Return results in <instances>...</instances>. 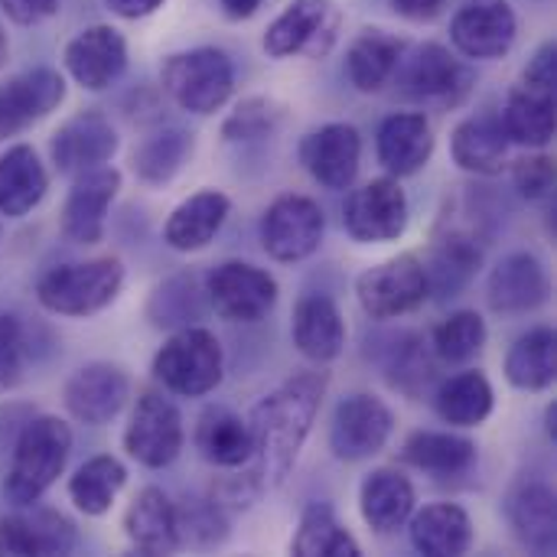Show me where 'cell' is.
<instances>
[{
	"label": "cell",
	"instance_id": "1",
	"mask_svg": "<svg viewBox=\"0 0 557 557\" xmlns=\"http://www.w3.org/2000/svg\"><path fill=\"white\" fill-rule=\"evenodd\" d=\"M326 395V372H300L251 411L248 431L258 454V476L264 486H284L290 476L304 441L310 437L313 418Z\"/></svg>",
	"mask_w": 557,
	"mask_h": 557
},
{
	"label": "cell",
	"instance_id": "2",
	"mask_svg": "<svg viewBox=\"0 0 557 557\" xmlns=\"http://www.w3.org/2000/svg\"><path fill=\"white\" fill-rule=\"evenodd\" d=\"M72 454V431L59 418H36L16 441L7 473V496L13 506H33L65 470Z\"/></svg>",
	"mask_w": 557,
	"mask_h": 557
},
{
	"label": "cell",
	"instance_id": "3",
	"mask_svg": "<svg viewBox=\"0 0 557 557\" xmlns=\"http://www.w3.org/2000/svg\"><path fill=\"white\" fill-rule=\"evenodd\" d=\"M124 287V264L117 258H95L52 268L39 277L36 297L49 313L91 317L104 310Z\"/></svg>",
	"mask_w": 557,
	"mask_h": 557
},
{
	"label": "cell",
	"instance_id": "4",
	"mask_svg": "<svg viewBox=\"0 0 557 557\" xmlns=\"http://www.w3.org/2000/svg\"><path fill=\"white\" fill-rule=\"evenodd\" d=\"M166 95L193 114H215L235 91V69L222 49H189L163 62Z\"/></svg>",
	"mask_w": 557,
	"mask_h": 557
},
{
	"label": "cell",
	"instance_id": "5",
	"mask_svg": "<svg viewBox=\"0 0 557 557\" xmlns=\"http://www.w3.org/2000/svg\"><path fill=\"white\" fill-rule=\"evenodd\" d=\"M153 375L183 398H202L222 382V346L202 326H183L153 356Z\"/></svg>",
	"mask_w": 557,
	"mask_h": 557
},
{
	"label": "cell",
	"instance_id": "6",
	"mask_svg": "<svg viewBox=\"0 0 557 557\" xmlns=\"http://www.w3.org/2000/svg\"><path fill=\"white\" fill-rule=\"evenodd\" d=\"M343 26V10L333 0H290L264 33V52L274 59L307 55L323 59Z\"/></svg>",
	"mask_w": 557,
	"mask_h": 557
},
{
	"label": "cell",
	"instance_id": "7",
	"mask_svg": "<svg viewBox=\"0 0 557 557\" xmlns=\"http://www.w3.org/2000/svg\"><path fill=\"white\" fill-rule=\"evenodd\" d=\"M356 297L372 320H395L414 313L428 297V274L414 255H398L359 274Z\"/></svg>",
	"mask_w": 557,
	"mask_h": 557
},
{
	"label": "cell",
	"instance_id": "8",
	"mask_svg": "<svg viewBox=\"0 0 557 557\" xmlns=\"http://www.w3.org/2000/svg\"><path fill=\"white\" fill-rule=\"evenodd\" d=\"M206 297L222 320L258 323L277 300V281L248 261H225L209 274Z\"/></svg>",
	"mask_w": 557,
	"mask_h": 557
},
{
	"label": "cell",
	"instance_id": "9",
	"mask_svg": "<svg viewBox=\"0 0 557 557\" xmlns=\"http://www.w3.org/2000/svg\"><path fill=\"white\" fill-rule=\"evenodd\" d=\"M124 450L147 470L170 467L183 450V418L176 405L157 392H144L124 431Z\"/></svg>",
	"mask_w": 557,
	"mask_h": 557
},
{
	"label": "cell",
	"instance_id": "10",
	"mask_svg": "<svg viewBox=\"0 0 557 557\" xmlns=\"http://www.w3.org/2000/svg\"><path fill=\"white\" fill-rule=\"evenodd\" d=\"M323 209L307 196H281L268 206L261 219V245L274 261H304L323 242Z\"/></svg>",
	"mask_w": 557,
	"mask_h": 557
},
{
	"label": "cell",
	"instance_id": "11",
	"mask_svg": "<svg viewBox=\"0 0 557 557\" xmlns=\"http://www.w3.org/2000/svg\"><path fill=\"white\" fill-rule=\"evenodd\" d=\"M343 225L362 245H382L401 238L408 228V196L398 186V180L382 176L352 189V196L346 199Z\"/></svg>",
	"mask_w": 557,
	"mask_h": 557
},
{
	"label": "cell",
	"instance_id": "12",
	"mask_svg": "<svg viewBox=\"0 0 557 557\" xmlns=\"http://www.w3.org/2000/svg\"><path fill=\"white\" fill-rule=\"evenodd\" d=\"M395 431L392 408L375 395H349L339 401L330 424V447L339 460L359 463L385 450Z\"/></svg>",
	"mask_w": 557,
	"mask_h": 557
},
{
	"label": "cell",
	"instance_id": "13",
	"mask_svg": "<svg viewBox=\"0 0 557 557\" xmlns=\"http://www.w3.org/2000/svg\"><path fill=\"white\" fill-rule=\"evenodd\" d=\"M401 85H405V95H411L414 101L454 108L470 95L473 72L460 59H454L450 49H444L441 42H428L405 65Z\"/></svg>",
	"mask_w": 557,
	"mask_h": 557
},
{
	"label": "cell",
	"instance_id": "14",
	"mask_svg": "<svg viewBox=\"0 0 557 557\" xmlns=\"http://www.w3.org/2000/svg\"><path fill=\"white\" fill-rule=\"evenodd\" d=\"M131 382L111 362H88L65 382V408L75 421L101 428L111 424L127 405Z\"/></svg>",
	"mask_w": 557,
	"mask_h": 557
},
{
	"label": "cell",
	"instance_id": "15",
	"mask_svg": "<svg viewBox=\"0 0 557 557\" xmlns=\"http://www.w3.org/2000/svg\"><path fill=\"white\" fill-rule=\"evenodd\" d=\"M516 33H519V20L506 0H473L450 23L454 46L470 59L506 55L516 42Z\"/></svg>",
	"mask_w": 557,
	"mask_h": 557
},
{
	"label": "cell",
	"instance_id": "16",
	"mask_svg": "<svg viewBox=\"0 0 557 557\" xmlns=\"http://www.w3.org/2000/svg\"><path fill=\"white\" fill-rule=\"evenodd\" d=\"M121 189V173L95 166L78 173L62 206V235L75 245H95L104 235V215Z\"/></svg>",
	"mask_w": 557,
	"mask_h": 557
},
{
	"label": "cell",
	"instance_id": "17",
	"mask_svg": "<svg viewBox=\"0 0 557 557\" xmlns=\"http://www.w3.org/2000/svg\"><path fill=\"white\" fill-rule=\"evenodd\" d=\"M65 98V82L52 69H29L0 85V140L42 121Z\"/></svg>",
	"mask_w": 557,
	"mask_h": 557
},
{
	"label": "cell",
	"instance_id": "18",
	"mask_svg": "<svg viewBox=\"0 0 557 557\" xmlns=\"http://www.w3.org/2000/svg\"><path fill=\"white\" fill-rule=\"evenodd\" d=\"M117 153V131L101 111H82L69 117L52 137V163L59 173L78 176L104 166Z\"/></svg>",
	"mask_w": 557,
	"mask_h": 557
},
{
	"label": "cell",
	"instance_id": "19",
	"mask_svg": "<svg viewBox=\"0 0 557 557\" xmlns=\"http://www.w3.org/2000/svg\"><path fill=\"white\" fill-rule=\"evenodd\" d=\"M362 160V140L352 124H326L304 137L300 163L326 189H349Z\"/></svg>",
	"mask_w": 557,
	"mask_h": 557
},
{
	"label": "cell",
	"instance_id": "20",
	"mask_svg": "<svg viewBox=\"0 0 557 557\" xmlns=\"http://www.w3.org/2000/svg\"><path fill=\"white\" fill-rule=\"evenodd\" d=\"M124 65H127V42L114 26L104 23L88 26L65 46V69L88 91H101L111 82H117Z\"/></svg>",
	"mask_w": 557,
	"mask_h": 557
},
{
	"label": "cell",
	"instance_id": "21",
	"mask_svg": "<svg viewBox=\"0 0 557 557\" xmlns=\"http://www.w3.org/2000/svg\"><path fill=\"white\" fill-rule=\"evenodd\" d=\"M548 294H552L548 271L529 251L506 255L493 268L490 287H486L490 307L496 313H529V310H539L548 300Z\"/></svg>",
	"mask_w": 557,
	"mask_h": 557
},
{
	"label": "cell",
	"instance_id": "22",
	"mask_svg": "<svg viewBox=\"0 0 557 557\" xmlns=\"http://www.w3.org/2000/svg\"><path fill=\"white\" fill-rule=\"evenodd\" d=\"M124 532L140 555H173L183 548L180 509L157 486H147L134 496L124 516Z\"/></svg>",
	"mask_w": 557,
	"mask_h": 557
},
{
	"label": "cell",
	"instance_id": "23",
	"mask_svg": "<svg viewBox=\"0 0 557 557\" xmlns=\"http://www.w3.org/2000/svg\"><path fill=\"white\" fill-rule=\"evenodd\" d=\"M506 516L516 532V539L532 548L535 555H555L557 552V509L555 493L542 480H525L512 486L506 499Z\"/></svg>",
	"mask_w": 557,
	"mask_h": 557
},
{
	"label": "cell",
	"instance_id": "24",
	"mask_svg": "<svg viewBox=\"0 0 557 557\" xmlns=\"http://www.w3.org/2000/svg\"><path fill=\"white\" fill-rule=\"evenodd\" d=\"M434 153V131L421 111H401L379 127V163L392 176H414Z\"/></svg>",
	"mask_w": 557,
	"mask_h": 557
},
{
	"label": "cell",
	"instance_id": "25",
	"mask_svg": "<svg viewBox=\"0 0 557 557\" xmlns=\"http://www.w3.org/2000/svg\"><path fill=\"white\" fill-rule=\"evenodd\" d=\"M512 140L503 127L499 114H476L457 124L450 137V153L460 170L476 173V176H496L509 163Z\"/></svg>",
	"mask_w": 557,
	"mask_h": 557
},
{
	"label": "cell",
	"instance_id": "26",
	"mask_svg": "<svg viewBox=\"0 0 557 557\" xmlns=\"http://www.w3.org/2000/svg\"><path fill=\"white\" fill-rule=\"evenodd\" d=\"M294 346L317 366L343 356L346 323L339 307L326 294H307L294 310Z\"/></svg>",
	"mask_w": 557,
	"mask_h": 557
},
{
	"label": "cell",
	"instance_id": "27",
	"mask_svg": "<svg viewBox=\"0 0 557 557\" xmlns=\"http://www.w3.org/2000/svg\"><path fill=\"white\" fill-rule=\"evenodd\" d=\"M228 209H232V202H228L225 193L202 189V193L183 199L170 212V219L163 225V242L173 251H199L219 235V228L228 219Z\"/></svg>",
	"mask_w": 557,
	"mask_h": 557
},
{
	"label": "cell",
	"instance_id": "28",
	"mask_svg": "<svg viewBox=\"0 0 557 557\" xmlns=\"http://www.w3.org/2000/svg\"><path fill=\"white\" fill-rule=\"evenodd\" d=\"M499 117L512 144L532 150L548 147L555 140V88H539L529 82L516 85Z\"/></svg>",
	"mask_w": 557,
	"mask_h": 557
},
{
	"label": "cell",
	"instance_id": "29",
	"mask_svg": "<svg viewBox=\"0 0 557 557\" xmlns=\"http://www.w3.org/2000/svg\"><path fill=\"white\" fill-rule=\"evenodd\" d=\"M414 486L398 470H375L359 493L362 519L372 532L392 535L414 516Z\"/></svg>",
	"mask_w": 557,
	"mask_h": 557
},
{
	"label": "cell",
	"instance_id": "30",
	"mask_svg": "<svg viewBox=\"0 0 557 557\" xmlns=\"http://www.w3.org/2000/svg\"><path fill=\"white\" fill-rule=\"evenodd\" d=\"M411 545L418 555L460 557L473 545V522L454 503H434L411 519Z\"/></svg>",
	"mask_w": 557,
	"mask_h": 557
},
{
	"label": "cell",
	"instance_id": "31",
	"mask_svg": "<svg viewBox=\"0 0 557 557\" xmlns=\"http://www.w3.org/2000/svg\"><path fill=\"white\" fill-rule=\"evenodd\" d=\"M49 176L33 147L16 144L0 157V215L20 219L42 202Z\"/></svg>",
	"mask_w": 557,
	"mask_h": 557
},
{
	"label": "cell",
	"instance_id": "32",
	"mask_svg": "<svg viewBox=\"0 0 557 557\" xmlns=\"http://www.w3.org/2000/svg\"><path fill=\"white\" fill-rule=\"evenodd\" d=\"M401 55H405V39L385 29H362L346 55L349 82L359 91H382L392 82V75L401 69Z\"/></svg>",
	"mask_w": 557,
	"mask_h": 557
},
{
	"label": "cell",
	"instance_id": "33",
	"mask_svg": "<svg viewBox=\"0 0 557 557\" xmlns=\"http://www.w3.org/2000/svg\"><path fill=\"white\" fill-rule=\"evenodd\" d=\"M199 454L222 470H238L255 457V441L248 424L228 408H209L196 424Z\"/></svg>",
	"mask_w": 557,
	"mask_h": 557
},
{
	"label": "cell",
	"instance_id": "34",
	"mask_svg": "<svg viewBox=\"0 0 557 557\" xmlns=\"http://www.w3.org/2000/svg\"><path fill=\"white\" fill-rule=\"evenodd\" d=\"M483 264V251L470 235L450 232L447 238H441L431 251V261L424 264L428 274V290L437 297H457L480 271Z\"/></svg>",
	"mask_w": 557,
	"mask_h": 557
},
{
	"label": "cell",
	"instance_id": "35",
	"mask_svg": "<svg viewBox=\"0 0 557 557\" xmlns=\"http://www.w3.org/2000/svg\"><path fill=\"white\" fill-rule=\"evenodd\" d=\"M401 460L434 476H463L476 463V444L457 434L418 431L405 441Z\"/></svg>",
	"mask_w": 557,
	"mask_h": 557
},
{
	"label": "cell",
	"instance_id": "36",
	"mask_svg": "<svg viewBox=\"0 0 557 557\" xmlns=\"http://www.w3.org/2000/svg\"><path fill=\"white\" fill-rule=\"evenodd\" d=\"M557 343L555 330L539 326L529 330L506 356V379L522 392H545L555 385Z\"/></svg>",
	"mask_w": 557,
	"mask_h": 557
},
{
	"label": "cell",
	"instance_id": "37",
	"mask_svg": "<svg viewBox=\"0 0 557 557\" xmlns=\"http://www.w3.org/2000/svg\"><path fill=\"white\" fill-rule=\"evenodd\" d=\"M493 405H496V395H493V385L483 372L470 369V372H460L454 379H447L437 395H434V408L437 414L454 424V428H476L483 424L490 414H493Z\"/></svg>",
	"mask_w": 557,
	"mask_h": 557
},
{
	"label": "cell",
	"instance_id": "38",
	"mask_svg": "<svg viewBox=\"0 0 557 557\" xmlns=\"http://www.w3.org/2000/svg\"><path fill=\"white\" fill-rule=\"evenodd\" d=\"M124 483H127V470L121 467V460H114V457H91L69 480V496H72L78 512L98 519V516H104L114 506V499L124 490Z\"/></svg>",
	"mask_w": 557,
	"mask_h": 557
},
{
	"label": "cell",
	"instance_id": "39",
	"mask_svg": "<svg viewBox=\"0 0 557 557\" xmlns=\"http://www.w3.org/2000/svg\"><path fill=\"white\" fill-rule=\"evenodd\" d=\"M294 555L300 557H359V542L339 525L336 512L323 503H310L300 516V529L294 539Z\"/></svg>",
	"mask_w": 557,
	"mask_h": 557
},
{
	"label": "cell",
	"instance_id": "40",
	"mask_svg": "<svg viewBox=\"0 0 557 557\" xmlns=\"http://www.w3.org/2000/svg\"><path fill=\"white\" fill-rule=\"evenodd\" d=\"M193 153V137L180 127H160L153 134H147L137 150H134V173L150 183L160 186L166 180H173L180 173V166L186 163V157Z\"/></svg>",
	"mask_w": 557,
	"mask_h": 557
},
{
	"label": "cell",
	"instance_id": "41",
	"mask_svg": "<svg viewBox=\"0 0 557 557\" xmlns=\"http://www.w3.org/2000/svg\"><path fill=\"white\" fill-rule=\"evenodd\" d=\"M486 346V323L476 310H460L450 313L437 330H434V352L444 362H470L483 352Z\"/></svg>",
	"mask_w": 557,
	"mask_h": 557
},
{
	"label": "cell",
	"instance_id": "42",
	"mask_svg": "<svg viewBox=\"0 0 557 557\" xmlns=\"http://www.w3.org/2000/svg\"><path fill=\"white\" fill-rule=\"evenodd\" d=\"M196 284H199L196 277L183 274V277H173L163 287H157V294L150 297V320L157 326H180L189 317H199L202 307L196 304L199 300Z\"/></svg>",
	"mask_w": 557,
	"mask_h": 557
},
{
	"label": "cell",
	"instance_id": "43",
	"mask_svg": "<svg viewBox=\"0 0 557 557\" xmlns=\"http://www.w3.org/2000/svg\"><path fill=\"white\" fill-rule=\"evenodd\" d=\"M281 121V108L271 98H245L222 124L225 140H258L271 134Z\"/></svg>",
	"mask_w": 557,
	"mask_h": 557
},
{
	"label": "cell",
	"instance_id": "44",
	"mask_svg": "<svg viewBox=\"0 0 557 557\" xmlns=\"http://www.w3.org/2000/svg\"><path fill=\"white\" fill-rule=\"evenodd\" d=\"M180 535H183V545L193 542V545H202V548L225 542L222 509L215 503H199V506L180 512Z\"/></svg>",
	"mask_w": 557,
	"mask_h": 557
},
{
	"label": "cell",
	"instance_id": "45",
	"mask_svg": "<svg viewBox=\"0 0 557 557\" xmlns=\"http://www.w3.org/2000/svg\"><path fill=\"white\" fill-rule=\"evenodd\" d=\"M33 539H36V552L39 555H69L78 542L72 522L59 512H36L29 519Z\"/></svg>",
	"mask_w": 557,
	"mask_h": 557
},
{
	"label": "cell",
	"instance_id": "46",
	"mask_svg": "<svg viewBox=\"0 0 557 557\" xmlns=\"http://www.w3.org/2000/svg\"><path fill=\"white\" fill-rule=\"evenodd\" d=\"M512 180H516V189L525 199H548L552 189H555V160L545 157V153L525 157V160L516 163Z\"/></svg>",
	"mask_w": 557,
	"mask_h": 557
},
{
	"label": "cell",
	"instance_id": "47",
	"mask_svg": "<svg viewBox=\"0 0 557 557\" xmlns=\"http://www.w3.org/2000/svg\"><path fill=\"white\" fill-rule=\"evenodd\" d=\"M23 375V333L10 313H0V395Z\"/></svg>",
	"mask_w": 557,
	"mask_h": 557
},
{
	"label": "cell",
	"instance_id": "48",
	"mask_svg": "<svg viewBox=\"0 0 557 557\" xmlns=\"http://www.w3.org/2000/svg\"><path fill=\"white\" fill-rule=\"evenodd\" d=\"M408 346H398V349H392V366H388V372H392V382L398 385V388H408V379H418V382H428V375H431V366H428V359L421 356V349H418V343L408 336L405 339Z\"/></svg>",
	"mask_w": 557,
	"mask_h": 557
},
{
	"label": "cell",
	"instance_id": "49",
	"mask_svg": "<svg viewBox=\"0 0 557 557\" xmlns=\"http://www.w3.org/2000/svg\"><path fill=\"white\" fill-rule=\"evenodd\" d=\"M261 493V476L258 473H248V476H232L225 483L215 486L212 493V503L219 509H248Z\"/></svg>",
	"mask_w": 557,
	"mask_h": 557
},
{
	"label": "cell",
	"instance_id": "50",
	"mask_svg": "<svg viewBox=\"0 0 557 557\" xmlns=\"http://www.w3.org/2000/svg\"><path fill=\"white\" fill-rule=\"evenodd\" d=\"M0 555H39L29 519L20 516L0 519Z\"/></svg>",
	"mask_w": 557,
	"mask_h": 557
},
{
	"label": "cell",
	"instance_id": "51",
	"mask_svg": "<svg viewBox=\"0 0 557 557\" xmlns=\"http://www.w3.org/2000/svg\"><path fill=\"white\" fill-rule=\"evenodd\" d=\"M0 7H3V13L13 23L29 26V23H39V20L52 16L55 7H59V0H0Z\"/></svg>",
	"mask_w": 557,
	"mask_h": 557
},
{
	"label": "cell",
	"instance_id": "52",
	"mask_svg": "<svg viewBox=\"0 0 557 557\" xmlns=\"http://www.w3.org/2000/svg\"><path fill=\"white\" fill-rule=\"evenodd\" d=\"M525 82L529 85H539V88H555L557 85V49L555 42H545L535 59L529 62L525 69Z\"/></svg>",
	"mask_w": 557,
	"mask_h": 557
},
{
	"label": "cell",
	"instance_id": "53",
	"mask_svg": "<svg viewBox=\"0 0 557 557\" xmlns=\"http://www.w3.org/2000/svg\"><path fill=\"white\" fill-rule=\"evenodd\" d=\"M392 3H395V10H398L401 16H408V20H434V16L444 10L447 0H392Z\"/></svg>",
	"mask_w": 557,
	"mask_h": 557
},
{
	"label": "cell",
	"instance_id": "54",
	"mask_svg": "<svg viewBox=\"0 0 557 557\" xmlns=\"http://www.w3.org/2000/svg\"><path fill=\"white\" fill-rule=\"evenodd\" d=\"M108 7L124 20H140V16H150L153 10H160L163 0H108Z\"/></svg>",
	"mask_w": 557,
	"mask_h": 557
},
{
	"label": "cell",
	"instance_id": "55",
	"mask_svg": "<svg viewBox=\"0 0 557 557\" xmlns=\"http://www.w3.org/2000/svg\"><path fill=\"white\" fill-rule=\"evenodd\" d=\"M222 7H225V13H228L232 20H248V16L258 13L261 0H222Z\"/></svg>",
	"mask_w": 557,
	"mask_h": 557
},
{
	"label": "cell",
	"instance_id": "56",
	"mask_svg": "<svg viewBox=\"0 0 557 557\" xmlns=\"http://www.w3.org/2000/svg\"><path fill=\"white\" fill-rule=\"evenodd\" d=\"M548 437H555L557 441V405L548 408Z\"/></svg>",
	"mask_w": 557,
	"mask_h": 557
},
{
	"label": "cell",
	"instance_id": "57",
	"mask_svg": "<svg viewBox=\"0 0 557 557\" xmlns=\"http://www.w3.org/2000/svg\"><path fill=\"white\" fill-rule=\"evenodd\" d=\"M3 59H7V36H3V29H0V65H3Z\"/></svg>",
	"mask_w": 557,
	"mask_h": 557
}]
</instances>
